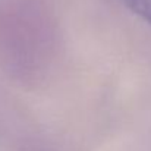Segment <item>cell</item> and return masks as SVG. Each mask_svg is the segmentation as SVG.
<instances>
[{"instance_id":"6da1fadb","label":"cell","mask_w":151,"mask_h":151,"mask_svg":"<svg viewBox=\"0 0 151 151\" xmlns=\"http://www.w3.org/2000/svg\"><path fill=\"white\" fill-rule=\"evenodd\" d=\"M135 13L151 24V0H123Z\"/></svg>"}]
</instances>
